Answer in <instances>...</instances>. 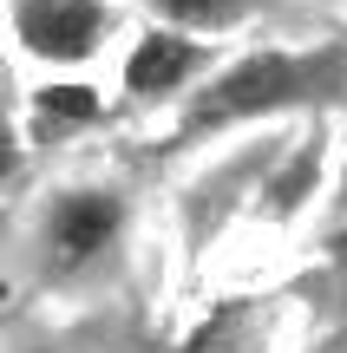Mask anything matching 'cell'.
I'll use <instances>...</instances> for the list:
<instances>
[{
	"label": "cell",
	"instance_id": "8",
	"mask_svg": "<svg viewBox=\"0 0 347 353\" xmlns=\"http://www.w3.org/2000/svg\"><path fill=\"white\" fill-rule=\"evenodd\" d=\"M341 216H347V176H341Z\"/></svg>",
	"mask_w": 347,
	"mask_h": 353
},
{
	"label": "cell",
	"instance_id": "7",
	"mask_svg": "<svg viewBox=\"0 0 347 353\" xmlns=\"http://www.w3.org/2000/svg\"><path fill=\"white\" fill-rule=\"evenodd\" d=\"M13 170H20V138H13V118L0 112V183H7Z\"/></svg>",
	"mask_w": 347,
	"mask_h": 353
},
{
	"label": "cell",
	"instance_id": "5",
	"mask_svg": "<svg viewBox=\"0 0 347 353\" xmlns=\"http://www.w3.org/2000/svg\"><path fill=\"white\" fill-rule=\"evenodd\" d=\"M151 13H164L170 26H243L249 13H262V0H144Z\"/></svg>",
	"mask_w": 347,
	"mask_h": 353
},
{
	"label": "cell",
	"instance_id": "9",
	"mask_svg": "<svg viewBox=\"0 0 347 353\" xmlns=\"http://www.w3.org/2000/svg\"><path fill=\"white\" fill-rule=\"evenodd\" d=\"M33 353H46V347H33Z\"/></svg>",
	"mask_w": 347,
	"mask_h": 353
},
{
	"label": "cell",
	"instance_id": "3",
	"mask_svg": "<svg viewBox=\"0 0 347 353\" xmlns=\"http://www.w3.org/2000/svg\"><path fill=\"white\" fill-rule=\"evenodd\" d=\"M118 236H125V196H118V190H92V183L59 190V196L46 203V216H39V249H46L52 275L92 268Z\"/></svg>",
	"mask_w": 347,
	"mask_h": 353
},
{
	"label": "cell",
	"instance_id": "6",
	"mask_svg": "<svg viewBox=\"0 0 347 353\" xmlns=\"http://www.w3.org/2000/svg\"><path fill=\"white\" fill-rule=\"evenodd\" d=\"M39 112L46 118H99V92L92 85H46L39 92Z\"/></svg>",
	"mask_w": 347,
	"mask_h": 353
},
{
	"label": "cell",
	"instance_id": "1",
	"mask_svg": "<svg viewBox=\"0 0 347 353\" xmlns=\"http://www.w3.org/2000/svg\"><path fill=\"white\" fill-rule=\"evenodd\" d=\"M347 92V46H308V52H249V59L223 65L217 85L197 92L184 131H223V125H249V118H275L295 105H321Z\"/></svg>",
	"mask_w": 347,
	"mask_h": 353
},
{
	"label": "cell",
	"instance_id": "2",
	"mask_svg": "<svg viewBox=\"0 0 347 353\" xmlns=\"http://www.w3.org/2000/svg\"><path fill=\"white\" fill-rule=\"evenodd\" d=\"M118 13L112 0H7V33L20 39V52L46 65H86L105 52Z\"/></svg>",
	"mask_w": 347,
	"mask_h": 353
},
{
	"label": "cell",
	"instance_id": "4",
	"mask_svg": "<svg viewBox=\"0 0 347 353\" xmlns=\"http://www.w3.org/2000/svg\"><path fill=\"white\" fill-rule=\"evenodd\" d=\"M204 59H210V52L197 46V39L157 26V33H144L138 46H131V59H125V92H131V99H164V92H184L197 72H204Z\"/></svg>",
	"mask_w": 347,
	"mask_h": 353
}]
</instances>
